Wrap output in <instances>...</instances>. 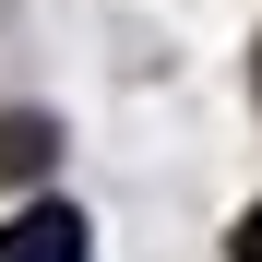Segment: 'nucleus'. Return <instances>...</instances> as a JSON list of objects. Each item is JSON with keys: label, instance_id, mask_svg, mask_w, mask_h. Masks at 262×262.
Listing matches in <instances>:
<instances>
[{"label": "nucleus", "instance_id": "1", "mask_svg": "<svg viewBox=\"0 0 262 262\" xmlns=\"http://www.w3.org/2000/svg\"><path fill=\"white\" fill-rule=\"evenodd\" d=\"M0 262H83V214L72 203H24L0 227Z\"/></svg>", "mask_w": 262, "mask_h": 262}, {"label": "nucleus", "instance_id": "2", "mask_svg": "<svg viewBox=\"0 0 262 262\" xmlns=\"http://www.w3.org/2000/svg\"><path fill=\"white\" fill-rule=\"evenodd\" d=\"M0 167H48V119H12L0 131Z\"/></svg>", "mask_w": 262, "mask_h": 262}, {"label": "nucleus", "instance_id": "3", "mask_svg": "<svg viewBox=\"0 0 262 262\" xmlns=\"http://www.w3.org/2000/svg\"><path fill=\"white\" fill-rule=\"evenodd\" d=\"M238 262H262V203H250V227H238Z\"/></svg>", "mask_w": 262, "mask_h": 262}]
</instances>
